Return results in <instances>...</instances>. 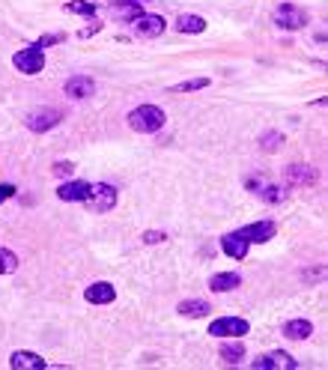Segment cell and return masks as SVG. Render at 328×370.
<instances>
[{
  "mask_svg": "<svg viewBox=\"0 0 328 370\" xmlns=\"http://www.w3.org/2000/svg\"><path fill=\"white\" fill-rule=\"evenodd\" d=\"M209 84H212V81H209V78H191V81L173 84L171 90H173V93H194V90H206Z\"/></svg>",
  "mask_w": 328,
  "mask_h": 370,
  "instance_id": "cell-23",
  "label": "cell"
},
{
  "mask_svg": "<svg viewBox=\"0 0 328 370\" xmlns=\"http://www.w3.org/2000/svg\"><path fill=\"white\" fill-rule=\"evenodd\" d=\"M57 123H63V111H57V108H36V111L27 114V128L36 135L51 132Z\"/></svg>",
  "mask_w": 328,
  "mask_h": 370,
  "instance_id": "cell-5",
  "label": "cell"
},
{
  "mask_svg": "<svg viewBox=\"0 0 328 370\" xmlns=\"http://www.w3.org/2000/svg\"><path fill=\"white\" fill-rule=\"evenodd\" d=\"M322 278H325V269L320 266L316 272H307V275H304V281H322Z\"/></svg>",
  "mask_w": 328,
  "mask_h": 370,
  "instance_id": "cell-32",
  "label": "cell"
},
{
  "mask_svg": "<svg viewBox=\"0 0 328 370\" xmlns=\"http://www.w3.org/2000/svg\"><path fill=\"white\" fill-rule=\"evenodd\" d=\"M63 39H66L63 33H45L42 39H36V42H33V45H36V48H42V51H45V48H48V45H60V42H63Z\"/></svg>",
  "mask_w": 328,
  "mask_h": 370,
  "instance_id": "cell-28",
  "label": "cell"
},
{
  "mask_svg": "<svg viewBox=\"0 0 328 370\" xmlns=\"http://www.w3.org/2000/svg\"><path fill=\"white\" fill-rule=\"evenodd\" d=\"M9 367H12V370H48L45 358H39L36 353H27V349H18V353H12V358H9Z\"/></svg>",
  "mask_w": 328,
  "mask_h": 370,
  "instance_id": "cell-12",
  "label": "cell"
},
{
  "mask_svg": "<svg viewBox=\"0 0 328 370\" xmlns=\"http://www.w3.org/2000/svg\"><path fill=\"white\" fill-rule=\"evenodd\" d=\"M18 269V257L9 248H0V275H12Z\"/></svg>",
  "mask_w": 328,
  "mask_h": 370,
  "instance_id": "cell-24",
  "label": "cell"
},
{
  "mask_svg": "<svg viewBox=\"0 0 328 370\" xmlns=\"http://www.w3.org/2000/svg\"><path fill=\"white\" fill-rule=\"evenodd\" d=\"M96 93V81L89 75H75L66 81V96L69 99H89Z\"/></svg>",
  "mask_w": 328,
  "mask_h": 370,
  "instance_id": "cell-10",
  "label": "cell"
},
{
  "mask_svg": "<svg viewBox=\"0 0 328 370\" xmlns=\"http://www.w3.org/2000/svg\"><path fill=\"white\" fill-rule=\"evenodd\" d=\"M126 123H128V128H132V132L153 135V132H158V128H164L167 114L162 111V108H155V105H141V108H135V111L128 114Z\"/></svg>",
  "mask_w": 328,
  "mask_h": 370,
  "instance_id": "cell-1",
  "label": "cell"
},
{
  "mask_svg": "<svg viewBox=\"0 0 328 370\" xmlns=\"http://www.w3.org/2000/svg\"><path fill=\"white\" fill-rule=\"evenodd\" d=\"M284 335L290 337V341H307V337L313 335V323L311 319H290V323L284 326Z\"/></svg>",
  "mask_w": 328,
  "mask_h": 370,
  "instance_id": "cell-17",
  "label": "cell"
},
{
  "mask_svg": "<svg viewBox=\"0 0 328 370\" xmlns=\"http://www.w3.org/2000/svg\"><path fill=\"white\" fill-rule=\"evenodd\" d=\"M239 284H242V275H236V272H221V275L209 278V289L212 293H227V289H236Z\"/></svg>",
  "mask_w": 328,
  "mask_h": 370,
  "instance_id": "cell-18",
  "label": "cell"
},
{
  "mask_svg": "<svg viewBox=\"0 0 328 370\" xmlns=\"http://www.w3.org/2000/svg\"><path fill=\"white\" fill-rule=\"evenodd\" d=\"M182 317H194V319H200V317H209L212 314V305L203 302V298H182L176 308Z\"/></svg>",
  "mask_w": 328,
  "mask_h": 370,
  "instance_id": "cell-16",
  "label": "cell"
},
{
  "mask_svg": "<svg viewBox=\"0 0 328 370\" xmlns=\"http://www.w3.org/2000/svg\"><path fill=\"white\" fill-rule=\"evenodd\" d=\"M12 194H15V188H12V185H0V203H3L6 197H12Z\"/></svg>",
  "mask_w": 328,
  "mask_h": 370,
  "instance_id": "cell-33",
  "label": "cell"
},
{
  "mask_svg": "<svg viewBox=\"0 0 328 370\" xmlns=\"http://www.w3.org/2000/svg\"><path fill=\"white\" fill-rule=\"evenodd\" d=\"M164 239H167V233H162V230H146V233H144L146 245H158V242H164Z\"/></svg>",
  "mask_w": 328,
  "mask_h": 370,
  "instance_id": "cell-29",
  "label": "cell"
},
{
  "mask_svg": "<svg viewBox=\"0 0 328 370\" xmlns=\"http://www.w3.org/2000/svg\"><path fill=\"white\" fill-rule=\"evenodd\" d=\"M251 367L254 370H293L295 358L290 353H284V349H272V353H266V355H257Z\"/></svg>",
  "mask_w": 328,
  "mask_h": 370,
  "instance_id": "cell-7",
  "label": "cell"
},
{
  "mask_svg": "<svg viewBox=\"0 0 328 370\" xmlns=\"http://www.w3.org/2000/svg\"><path fill=\"white\" fill-rule=\"evenodd\" d=\"M176 30H179V33H203L206 22L200 15H179L176 18Z\"/></svg>",
  "mask_w": 328,
  "mask_h": 370,
  "instance_id": "cell-20",
  "label": "cell"
},
{
  "mask_svg": "<svg viewBox=\"0 0 328 370\" xmlns=\"http://www.w3.org/2000/svg\"><path fill=\"white\" fill-rule=\"evenodd\" d=\"M260 144H263L266 149H277V146L284 144V135H281V132H266V135L260 137Z\"/></svg>",
  "mask_w": 328,
  "mask_h": 370,
  "instance_id": "cell-27",
  "label": "cell"
},
{
  "mask_svg": "<svg viewBox=\"0 0 328 370\" xmlns=\"http://www.w3.org/2000/svg\"><path fill=\"white\" fill-rule=\"evenodd\" d=\"M286 194H290V188H286V185H272V183H266V188L260 192V197L266 200V203H284Z\"/></svg>",
  "mask_w": 328,
  "mask_h": 370,
  "instance_id": "cell-21",
  "label": "cell"
},
{
  "mask_svg": "<svg viewBox=\"0 0 328 370\" xmlns=\"http://www.w3.org/2000/svg\"><path fill=\"white\" fill-rule=\"evenodd\" d=\"M111 12L119 22H137V18L144 15V9H141V3H135V0H114Z\"/></svg>",
  "mask_w": 328,
  "mask_h": 370,
  "instance_id": "cell-15",
  "label": "cell"
},
{
  "mask_svg": "<svg viewBox=\"0 0 328 370\" xmlns=\"http://www.w3.org/2000/svg\"><path fill=\"white\" fill-rule=\"evenodd\" d=\"M221 358L227 364H239L245 358V346L242 344H227V346H221Z\"/></svg>",
  "mask_w": 328,
  "mask_h": 370,
  "instance_id": "cell-22",
  "label": "cell"
},
{
  "mask_svg": "<svg viewBox=\"0 0 328 370\" xmlns=\"http://www.w3.org/2000/svg\"><path fill=\"white\" fill-rule=\"evenodd\" d=\"M284 176H286V183H293V185H313L316 183V171L307 165H286Z\"/></svg>",
  "mask_w": 328,
  "mask_h": 370,
  "instance_id": "cell-14",
  "label": "cell"
},
{
  "mask_svg": "<svg viewBox=\"0 0 328 370\" xmlns=\"http://www.w3.org/2000/svg\"><path fill=\"white\" fill-rule=\"evenodd\" d=\"M87 188H89V183H84V179H69V183L57 188V197L66 200V203H84Z\"/></svg>",
  "mask_w": 328,
  "mask_h": 370,
  "instance_id": "cell-11",
  "label": "cell"
},
{
  "mask_svg": "<svg viewBox=\"0 0 328 370\" xmlns=\"http://www.w3.org/2000/svg\"><path fill=\"white\" fill-rule=\"evenodd\" d=\"M54 174H57V176H72V174H75V165H72V162H57V165H54Z\"/></svg>",
  "mask_w": 328,
  "mask_h": 370,
  "instance_id": "cell-30",
  "label": "cell"
},
{
  "mask_svg": "<svg viewBox=\"0 0 328 370\" xmlns=\"http://www.w3.org/2000/svg\"><path fill=\"white\" fill-rule=\"evenodd\" d=\"M98 30H102V22H89V24H87V27H84L78 36H81V39H89L93 33H98Z\"/></svg>",
  "mask_w": 328,
  "mask_h": 370,
  "instance_id": "cell-31",
  "label": "cell"
},
{
  "mask_svg": "<svg viewBox=\"0 0 328 370\" xmlns=\"http://www.w3.org/2000/svg\"><path fill=\"white\" fill-rule=\"evenodd\" d=\"M84 203L89 209H96V212H107V209H114V203H116V188L107 183H89Z\"/></svg>",
  "mask_w": 328,
  "mask_h": 370,
  "instance_id": "cell-2",
  "label": "cell"
},
{
  "mask_svg": "<svg viewBox=\"0 0 328 370\" xmlns=\"http://www.w3.org/2000/svg\"><path fill=\"white\" fill-rule=\"evenodd\" d=\"M164 27H167V22L162 15H141L135 22V33L144 36V39H155V36L164 33Z\"/></svg>",
  "mask_w": 328,
  "mask_h": 370,
  "instance_id": "cell-9",
  "label": "cell"
},
{
  "mask_svg": "<svg viewBox=\"0 0 328 370\" xmlns=\"http://www.w3.org/2000/svg\"><path fill=\"white\" fill-rule=\"evenodd\" d=\"M12 63H15L18 72H24V75H36V72H42V69H45V54H42V48L27 45V48H21V51H15Z\"/></svg>",
  "mask_w": 328,
  "mask_h": 370,
  "instance_id": "cell-4",
  "label": "cell"
},
{
  "mask_svg": "<svg viewBox=\"0 0 328 370\" xmlns=\"http://www.w3.org/2000/svg\"><path fill=\"white\" fill-rule=\"evenodd\" d=\"M248 332H251V323L242 317H218L209 326V335L212 337H245Z\"/></svg>",
  "mask_w": 328,
  "mask_h": 370,
  "instance_id": "cell-3",
  "label": "cell"
},
{
  "mask_svg": "<svg viewBox=\"0 0 328 370\" xmlns=\"http://www.w3.org/2000/svg\"><path fill=\"white\" fill-rule=\"evenodd\" d=\"M221 248L227 251V257H233V260H242L248 254V242L239 233H227L221 236Z\"/></svg>",
  "mask_w": 328,
  "mask_h": 370,
  "instance_id": "cell-19",
  "label": "cell"
},
{
  "mask_svg": "<svg viewBox=\"0 0 328 370\" xmlns=\"http://www.w3.org/2000/svg\"><path fill=\"white\" fill-rule=\"evenodd\" d=\"M307 22H311V15L298 6L284 3V6L275 9V24L281 30H302V27H307Z\"/></svg>",
  "mask_w": 328,
  "mask_h": 370,
  "instance_id": "cell-6",
  "label": "cell"
},
{
  "mask_svg": "<svg viewBox=\"0 0 328 370\" xmlns=\"http://www.w3.org/2000/svg\"><path fill=\"white\" fill-rule=\"evenodd\" d=\"M266 183H268V179H266V176H260V174H254V176H248V179H245V188H248V192H254V194H260V192H263V188H266Z\"/></svg>",
  "mask_w": 328,
  "mask_h": 370,
  "instance_id": "cell-26",
  "label": "cell"
},
{
  "mask_svg": "<svg viewBox=\"0 0 328 370\" xmlns=\"http://www.w3.org/2000/svg\"><path fill=\"white\" fill-rule=\"evenodd\" d=\"M66 12H75V15H87V18H93L98 9L89 3V0H72V3H66Z\"/></svg>",
  "mask_w": 328,
  "mask_h": 370,
  "instance_id": "cell-25",
  "label": "cell"
},
{
  "mask_svg": "<svg viewBox=\"0 0 328 370\" xmlns=\"http://www.w3.org/2000/svg\"><path fill=\"white\" fill-rule=\"evenodd\" d=\"M84 298L89 305H111L114 298H116V289L111 287V284H105V281H98V284H89L87 287V293H84Z\"/></svg>",
  "mask_w": 328,
  "mask_h": 370,
  "instance_id": "cell-13",
  "label": "cell"
},
{
  "mask_svg": "<svg viewBox=\"0 0 328 370\" xmlns=\"http://www.w3.org/2000/svg\"><path fill=\"white\" fill-rule=\"evenodd\" d=\"M236 233L242 236L248 245H251V242H268V239L277 233V227L272 221H254V224H248L242 230H236Z\"/></svg>",
  "mask_w": 328,
  "mask_h": 370,
  "instance_id": "cell-8",
  "label": "cell"
}]
</instances>
